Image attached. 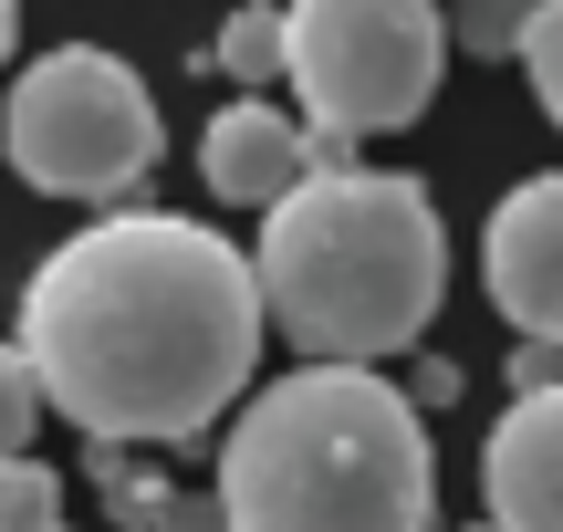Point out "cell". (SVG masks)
I'll return each instance as SVG.
<instances>
[{"instance_id":"1","label":"cell","mask_w":563,"mask_h":532,"mask_svg":"<svg viewBox=\"0 0 563 532\" xmlns=\"http://www.w3.org/2000/svg\"><path fill=\"white\" fill-rule=\"evenodd\" d=\"M11 355L32 366V397L63 408L95 450L199 439L262 366V292L209 220L115 209L42 251Z\"/></svg>"},{"instance_id":"2","label":"cell","mask_w":563,"mask_h":532,"mask_svg":"<svg viewBox=\"0 0 563 532\" xmlns=\"http://www.w3.org/2000/svg\"><path fill=\"white\" fill-rule=\"evenodd\" d=\"M262 324L292 334L302 366H386L428 334L449 292V230L428 178L407 167H334L272 199L251 251Z\"/></svg>"},{"instance_id":"3","label":"cell","mask_w":563,"mask_h":532,"mask_svg":"<svg viewBox=\"0 0 563 532\" xmlns=\"http://www.w3.org/2000/svg\"><path fill=\"white\" fill-rule=\"evenodd\" d=\"M209 501L230 532H428L439 459L376 366H292L241 408Z\"/></svg>"},{"instance_id":"4","label":"cell","mask_w":563,"mask_h":532,"mask_svg":"<svg viewBox=\"0 0 563 532\" xmlns=\"http://www.w3.org/2000/svg\"><path fill=\"white\" fill-rule=\"evenodd\" d=\"M0 157L42 199H125L157 167V95L125 74L104 42H63V53L21 63L11 104H0Z\"/></svg>"},{"instance_id":"5","label":"cell","mask_w":563,"mask_h":532,"mask_svg":"<svg viewBox=\"0 0 563 532\" xmlns=\"http://www.w3.org/2000/svg\"><path fill=\"white\" fill-rule=\"evenodd\" d=\"M439 63H449L439 0H292L282 11V74H292L313 136L355 146L428 115Z\"/></svg>"},{"instance_id":"6","label":"cell","mask_w":563,"mask_h":532,"mask_svg":"<svg viewBox=\"0 0 563 532\" xmlns=\"http://www.w3.org/2000/svg\"><path fill=\"white\" fill-rule=\"evenodd\" d=\"M481 282L490 303L511 313L522 345H553L563 355V167L553 178H522L481 230Z\"/></svg>"},{"instance_id":"7","label":"cell","mask_w":563,"mask_h":532,"mask_svg":"<svg viewBox=\"0 0 563 532\" xmlns=\"http://www.w3.org/2000/svg\"><path fill=\"white\" fill-rule=\"evenodd\" d=\"M490 532H563V387L511 397V418L481 450Z\"/></svg>"},{"instance_id":"8","label":"cell","mask_w":563,"mask_h":532,"mask_svg":"<svg viewBox=\"0 0 563 532\" xmlns=\"http://www.w3.org/2000/svg\"><path fill=\"white\" fill-rule=\"evenodd\" d=\"M199 178H209V199H230V209H272L282 188H302V125L282 115V104H262V95L220 104V115L199 125Z\"/></svg>"},{"instance_id":"9","label":"cell","mask_w":563,"mask_h":532,"mask_svg":"<svg viewBox=\"0 0 563 532\" xmlns=\"http://www.w3.org/2000/svg\"><path fill=\"white\" fill-rule=\"evenodd\" d=\"M199 63H220L230 84H272V74H282V11H272V0H241V11L209 32Z\"/></svg>"},{"instance_id":"10","label":"cell","mask_w":563,"mask_h":532,"mask_svg":"<svg viewBox=\"0 0 563 532\" xmlns=\"http://www.w3.org/2000/svg\"><path fill=\"white\" fill-rule=\"evenodd\" d=\"M84 470H95L104 512H115L125 532H146V522L167 512V480H157V470H136V459H125V450H95V459H84Z\"/></svg>"},{"instance_id":"11","label":"cell","mask_w":563,"mask_h":532,"mask_svg":"<svg viewBox=\"0 0 563 532\" xmlns=\"http://www.w3.org/2000/svg\"><path fill=\"white\" fill-rule=\"evenodd\" d=\"M53 522H63V470L0 459V532H53Z\"/></svg>"},{"instance_id":"12","label":"cell","mask_w":563,"mask_h":532,"mask_svg":"<svg viewBox=\"0 0 563 532\" xmlns=\"http://www.w3.org/2000/svg\"><path fill=\"white\" fill-rule=\"evenodd\" d=\"M511 53H522V74H532V95H543V115L563 125V0H532Z\"/></svg>"},{"instance_id":"13","label":"cell","mask_w":563,"mask_h":532,"mask_svg":"<svg viewBox=\"0 0 563 532\" xmlns=\"http://www.w3.org/2000/svg\"><path fill=\"white\" fill-rule=\"evenodd\" d=\"M32 429H42V397H32V366L0 345V459H32Z\"/></svg>"},{"instance_id":"14","label":"cell","mask_w":563,"mask_h":532,"mask_svg":"<svg viewBox=\"0 0 563 532\" xmlns=\"http://www.w3.org/2000/svg\"><path fill=\"white\" fill-rule=\"evenodd\" d=\"M532 0H460V53H511Z\"/></svg>"},{"instance_id":"15","label":"cell","mask_w":563,"mask_h":532,"mask_svg":"<svg viewBox=\"0 0 563 532\" xmlns=\"http://www.w3.org/2000/svg\"><path fill=\"white\" fill-rule=\"evenodd\" d=\"M146 532H230V522H220V501H209V491H167V512L146 522Z\"/></svg>"},{"instance_id":"16","label":"cell","mask_w":563,"mask_h":532,"mask_svg":"<svg viewBox=\"0 0 563 532\" xmlns=\"http://www.w3.org/2000/svg\"><path fill=\"white\" fill-rule=\"evenodd\" d=\"M407 408H460V366H439V355H418V376H407Z\"/></svg>"},{"instance_id":"17","label":"cell","mask_w":563,"mask_h":532,"mask_svg":"<svg viewBox=\"0 0 563 532\" xmlns=\"http://www.w3.org/2000/svg\"><path fill=\"white\" fill-rule=\"evenodd\" d=\"M511 387H522V397L563 387V355H553V345H511Z\"/></svg>"},{"instance_id":"18","label":"cell","mask_w":563,"mask_h":532,"mask_svg":"<svg viewBox=\"0 0 563 532\" xmlns=\"http://www.w3.org/2000/svg\"><path fill=\"white\" fill-rule=\"evenodd\" d=\"M11 42H21V0H0V63H11Z\"/></svg>"},{"instance_id":"19","label":"cell","mask_w":563,"mask_h":532,"mask_svg":"<svg viewBox=\"0 0 563 532\" xmlns=\"http://www.w3.org/2000/svg\"><path fill=\"white\" fill-rule=\"evenodd\" d=\"M470 532H490V522H470Z\"/></svg>"},{"instance_id":"20","label":"cell","mask_w":563,"mask_h":532,"mask_svg":"<svg viewBox=\"0 0 563 532\" xmlns=\"http://www.w3.org/2000/svg\"><path fill=\"white\" fill-rule=\"evenodd\" d=\"M53 532H63V522H53Z\"/></svg>"}]
</instances>
